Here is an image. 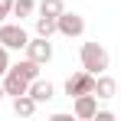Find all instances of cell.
I'll return each mask as SVG.
<instances>
[{"label": "cell", "instance_id": "obj_3", "mask_svg": "<svg viewBox=\"0 0 121 121\" xmlns=\"http://www.w3.org/2000/svg\"><path fill=\"white\" fill-rule=\"evenodd\" d=\"M56 33L62 36H69V39H75L85 33V20H82L79 13H69V10H62L59 17H56Z\"/></svg>", "mask_w": 121, "mask_h": 121}, {"label": "cell", "instance_id": "obj_15", "mask_svg": "<svg viewBox=\"0 0 121 121\" xmlns=\"http://www.w3.org/2000/svg\"><path fill=\"white\" fill-rule=\"evenodd\" d=\"M7 69H10V49H7V46L0 43V75H3Z\"/></svg>", "mask_w": 121, "mask_h": 121}, {"label": "cell", "instance_id": "obj_6", "mask_svg": "<svg viewBox=\"0 0 121 121\" xmlns=\"http://www.w3.org/2000/svg\"><path fill=\"white\" fill-rule=\"evenodd\" d=\"M26 59L39 62V65H46V62L52 59V43L46 39V36H36V39L26 43Z\"/></svg>", "mask_w": 121, "mask_h": 121}, {"label": "cell", "instance_id": "obj_9", "mask_svg": "<svg viewBox=\"0 0 121 121\" xmlns=\"http://www.w3.org/2000/svg\"><path fill=\"white\" fill-rule=\"evenodd\" d=\"M115 92H118V82L111 79L108 72L95 75V88H92V95H95V98H115Z\"/></svg>", "mask_w": 121, "mask_h": 121}, {"label": "cell", "instance_id": "obj_10", "mask_svg": "<svg viewBox=\"0 0 121 121\" xmlns=\"http://www.w3.org/2000/svg\"><path fill=\"white\" fill-rule=\"evenodd\" d=\"M36 108H39V105L33 101V95H30V92H23V95H17V98H13V111H17L20 118H30V115H36Z\"/></svg>", "mask_w": 121, "mask_h": 121}, {"label": "cell", "instance_id": "obj_12", "mask_svg": "<svg viewBox=\"0 0 121 121\" xmlns=\"http://www.w3.org/2000/svg\"><path fill=\"white\" fill-rule=\"evenodd\" d=\"M33 13H36V0H13V17L26 20V17H33Z\"/></svg>", "mask_w": 121, "mask_h": 121}, {"label": "cell", "instance_id": "obj_17", "mask_svg": "<svg viewBox=\"0 0 121 121\" xmlns=\"http://www.w3.org/2000/svg\"><path fill=\"white\" fill-rule=\"evenodd\" d=\"M115 118V111H95V121H111Z\"/></svg>", "mask_w": 121, "mask_h": 121}, {"label": "cell", "instance_id": "obj_18", "mask_svg": "<svg viewBox=\"0 0 121 121\" xmlns=\"http://www.w3.org/2000/svg\"><path fill=\"white\" fill-rule=\"evenodd\" d=\"M3 95H7V92H3V79H0V98H3Z\"/></svg>", "mask_w": 121, "mask_h": 121}, {"label": "cell", "instance_id": "obj_14", "mask_svg": "<svg viewBox=\"0 0 121 121\" xmlns=\"http://www.w3.org/2000/svg\"><path fill=\"white\" fill-rule=\"evenodd\" d=\"M17 69H20L26 79L33 82V79H39V62H33V59H23V62H17Z\"/></svg>", "mask_w": 121, "mask_h": 121}, {"label": "cell", "instance_id": "obj_19", "mask_svg": "<svg viewBox=\"0 0 121 121\" xmlns=\"http://www.w3.org/2000/svg\"><path fill=\"white\" fill-rule=\"evenodd\" d=\"M118 95H121V85H118Z\"/></svg>", "mask_w": 121, "mask_h": 121}, {"label": "cell", "instance_id": "obj_4", "mask_svg": "<svg viewBox=\"0 0 121 121\" xmlns=\"http://www.w3.org/2000/svg\"><path fill=\"white\" fill-rule=\"evenodd\" d=\"M92 88H95V75L85 72V69L65 79V95H69V98H75V95H88Z\"/></svg>", "mask_w": 121, "mask_h": 121}, {"label": "cell", "instance_id": "obj_7", "mask_svg": "<svg viewBox=\"0 0 121 121\" xmlns=\"http://www.w3.org/2000/svg\"><path fill=\"white\" fill-rule=\"evenodd\" d=\"M95 111H98V98H95L92 92L72 98V115H75L79 121H92V118H95Z\"/></svg>", "mask_w": 121, "mask_h": 121}, {"label": "cell", "instance_id": "obj_16", "mask_svg": "<svg viewBox=\"0 0 121 121\" xmlns=\"http://www.w3.org/2000/svg\"><path fill=\"white\" fill-rule=\"evenodd\" d=\"M10 13H13V0H0V23L7 20Z\"/></svg>", "mask_w": 121, "mask_h": 121}, {"label": "cell", "instance_id": "obj_2", "mask_svg": "<svg viewBox=\"0 0 121 121\" xmlns=\"http://www.w3.org/2000/svg\"><path fill=\"white\" fill-rule=\"evenodd\" d=\"M0 43L7 49H26L30 33L23 30V23H0Z\"/></svg>", "mask_w": 121, "mask_h": 121}, {"label": "cell", "instance_id": "obj_5", "mask_svg": "<svg viewBox=\"0 0 121 121\" xmlns=\"http://www.w3.org/2000/svg\"><path fill=\"white\" fill-rule=\"evenodd\" d=\"M0 79H3V92H7V95H13V98H17V95H23V92L30 88V79L23 75L17 65H10V69H7Z\"/></svg>", "mask_w": 121, "mask_h": 121}, {"label": "cell", "instance_id": "obj_8", "mask_svg": "<svg viewBox=\"0 0 121 121\" xmlns=\"http://www.w3.org/2000/svg\"><path fill=\"white\" fill-rule=\"evenodd\" d=\"M26 92L33 95V101H36V105H43V101H49L52 95H56V88H52V82H49V79H33Z\"/></svg>", "mask_w": 121, "mask_h": 121}, {"label": "cell", "instance_id": "obj_1", "mask_svg": "<svg viewBox=\"0 0 121 121\" xmlns=\"http://www.w3.org/2000/svg\"><path fill=\"white\" fill-rule=\"evenodd\" d=\"M82 69L85 72H92V75H101V72H108V65H111V56H108V49L101 46V43H82Z\"/></svg>", "mask_w": 121, "mask_h": 121}, {"label": "cell", "instance_id": "obj_13", "mask_svg": "<svg viewBox=\"0 0 121 121\" xmlns=\"http://www.w3.org/2000/svg\"><path fill=\"white\" fill-rule=\"evenodd\" d=\"M36 10L46 13V17H59L62 10H65V3H62V0H39V3H36Z\"/></svg>", "mask_w": 121, "mask_h": 121}, {"label": "cell", "instance_id": "obj_11", "mask_svg": "<svg viewBox=\"0 0 121 121\" xmlns=\"http://www.w3.org/2000/svg\"><path fill=\"white\" fill-rule=\"evenodd\" d=\"M52 33H56V17L39 13V17H36V36H46V39H49Z\"/></svg>", "mask_w": 121, "mask_h": 121}]
</instances>
